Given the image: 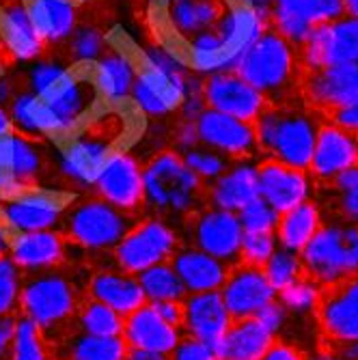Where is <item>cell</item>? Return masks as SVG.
Listing matches in <instances>:
<instances>
[{
    "label": "cell",
    "instance_id": "1",
    "mask_svg": "<svg viewBox=\"0 0 358 360\" xmlns=\"http://www.w3.org/2000/svg\"><path fill=\"white\" fill-rule=\"evenodd\" d=\"M234 70L262 93L268 104H285L300 97L305 70L300 50L268 22Z\"/></svg>",
    "mask_w": 358,
    "mask_h": 360
},
{
    "label": "cell",
    "instance_id": "2",
    "mask_svg": "<svg viewBox=\"0 0 358 360\" xmlns=\"http://www.w3.org/2000/svg\"><path fill=\"white\" fill-rule=\"evenodd\" d=\"M319 121L321 117L313 112L300 97L285 104H268V108L252 123L259 153L287 167L307 171Z\"/></svg>",
    "mask_w": 358,
    "mask_h": 360
},
{
    "label": "cell",
    "instance_id": "3",
    "mask_svg": "<svg viewBox=\"0 0 358 360\" xmlns=\"http://www.w3.org/2000/svg\"><path fill=\"white\" fill-rule=\"evenodd\" d=\"M127 129L123 112L108 108L93 117L76 132L60 153V173L76 186H93L97 173L115 153L117 143Z\"/></svg>",
    "mask_w": 358,
    "mask_h": 360
},
{
    "label": "cell",
    "instance_id": "4",
    "mask_svg": "<svg viewBox=\"0 0 358 360\" xmlns=\"http://www.w3.org/2000/svg\"><path fill=\"white\" fill-rule=\"evenodd\" d=\"M145 205L158 216H186L205 194V184L186 165L175 149L160 151L143 167Z\"/></svg>",
    "mask_w": 358,
    "mask_h": 360
},
{
    "label": "cell",
    "instance_id": "5",
    "mask_svg": "<svg viewBox=\"0 0 358 360\" xmlns=\"http://www.w3.org/2000/svg\"><path fill=\"white\" fill-rule=\"evenodd\" d=\"M309 278L321 287H335L358 274V224L324 222L300 252Z\"/></svg>",
    "mask_w": 358,
    "mask_h": 360
},
{
    "label": "cell",
    "instance_id": "6",
    "mask_svg": "<svg viewBox=\"0 0 358 360\" xmlns=\"http://www.w3.org/2000/svg\"><path fill=\"white\" fill-rule=\"evenodd\" d=\"M60 222L65 236L76 244L93 250H108L136 226V216L121 212L95 196L76 203L74 207H65Z\"/></svg>",
    "mask_w": 358,
    "mask_h": 360
},
{
    "label": "cell",
    "instance_id": "7",
    "mask_svg": "<svg viewBox=\"0 0 358 360\" xmlns=\"http://www.w3.org/2000/svg\"><path fill=\"white\" fill-rule=\"evenodd\" d=\"M20 309L24 317L37 323L41 333H48L76 315V289L63 274L37 272V276L22 283Z\"/></svg>",
    "mask_w": 358,
    "mask_h": 360
},
{
    "label": "cell",
    "instance_id": "8",
    "mask_svg": "<svg viewBox=\"0 0 358 360\" xmlns=\"http://www.w3.org/2000/svg\"><path fill=\"white\" fill-rule=\"evenodd\" d=\"M177 248L179 238L175 229L165 218H149L136 222L132 231L115 246V259L123 272L136 276L147 268L171 261Z\"/></svg>",
    "mask_w": 358,
    "mask_h": 360
},
{
    "label": "cell",
    "instance_id": "9",
    "mask_svg": "<svg viewBox=\"0 0 358 360\" xmlns=\"http://www.w3.org/2000/svg\"><path fill=\"white\" fill-rule=\"evenodd\" d=\"M300 100L319 117H328L358 100V65H305Z\"/></svg>",
    "mask_w": 358,
    "mask_h": 360
},
{
    "label": "cell",
    "instance_id": "10",
    "mask_svg": "<svg viewBox=\"0 0 358 360\" xmlns=\"http://www.w3.org/2000/svg\"><path fill=\"white\" fill-rule=\"evenodd\" d=\"M302 65H358V18L319 24L298 46Z\"/></svg>",
    "mask_w": 358,
    "mask_h": 360
},
{
    "label": "cell",
    "instance_id": "11",
    "mask_svg": "<svg viewBox=\"0 0 358 360\" xmlns=\"http://www.w3.org/2000/svg\"><path fill=\"white\" fill-rule=\"evenodd\" d=\"M93 188L100 199L121 212L136 216L141 205H145L143 167L129 151H115L97 173Z\"/></svg>",
    "mask_w": 358,
    "mask_h": 360
},
{
    "label": "cell",
    "instance_id": "12",
    "mask_svg": "<svg viewBox=\"0 0 358 360\" xmlns=\"http://www.w3.org/2000/svg\"><path fill=\"white\" fill-rule=\"evenodd\" d=\"M345 0H272L266 9V22L296 46L309 30L347 15Z\"/></svg>",
    "mask_w": 358,
    "mask_h": 360
},
{
    "label": "cell",
    "instance_id": "13",
    "mask_svg": "<svg viewBox=\"0 0 358 360\" xmlns=\"http://www.w3.org/2000/svg\"><path fill=\"white\" fill-rule=\"evenodd\" d=\"M203 102L205 108L229 115L248 123L268 108V100L252 89L236 70L212 72L203 78Z\"/></svg>",
    "mask_w": 358,
    "mask_h": 360
},
{
    "label": "cell",
    "instance_id": "14",
    "mask_svg": "<svg viewBox=\"0 0 358 360\" xmlns=\"http://www.w3.org/2000/svg\"><path fill=\"white\" fill-rule=\"evenodd\" d=\"M358 167V136L331 119H321L309 162L313 181L333 184L345 171Z\"/></svg>",
    "mask_w": 358,
    "mask_h": 360
},
{
    "label": "cell",
    "instance_id": "15",
    "mask_svg": "<svg viewBox=\"0 0 358 360\" xmlns=\"http://www.w3.org/2000/svg\"><path fill=\"white\" fill-rule=\"evenodd\" d=\"M44 104L56 125V134L65 136L89 117L93 106L100 100V93L93 82V74L68 72L44 97Z\"/></svg>",
    "mask_w": 358,
    "mask_h": 360
},
{
    "label": "cell",
    "instance_id": "16",
    "mask_svg": "<svg viewBox=\"0 0 358 360\" xmlns=\"http://www.w3.org/2000/svg\"><path fill=\"white\" fill-rule=\"evenodd\" d=\"M194 125H197L199 143L203 147H210V149L222 153L231 162L250 160L259 153L255 125L248 121L205 108L197 117Z\"/></svg>",
    "mask_w": 358,
    "mask_h": 360
},
{
    "label": "cell",
    "instance_id": "17",
    "mask_svg": "<svg viewBox=\"0 0 358 360\" xmlns=\"http://www.w3.org/2000/svg\"><path fill=\"white\" fill-rule=\"evenodd\" d=\"M257 181H259V199L266 201L276 214H285L294 210L313 196V177L309 171L287 167L276 160H264L257 165Z\"/></svg>",
    "mask_w": 358,
    "mask_h": 360
},
{
    "label": "cell",
    "instance_id": "18",
    "mask_svg": "<svg viewBox=\"0 0 358 360\" xmlns=\"http://www.w3.org/2000/svg\"><path fill=\"white\" fill-rule=\"evenodd\" d=\"M317 323L321 335L335 345L358 343V274L324 293Z\"/></svg>",
    "mask_w": 358,
    "mask_h": 360
},
{
    "label": "cell",
    "instance_id": "19",
    "mask_svg": "<svg viewBox=\"0 0 358 360\" xmlns=\"http://www.w3.org/2000/svg\"><path fill=\"white\" fill-rule=\"evenodd\" d=\"M244 238V229L238 214L224 210H203L192 220V240L194 248H199L222 264L231 266L240 261V244Z\"/></svg>",
    "mask_w": 358,
    "mask_h": 360
},
{
    "label": "cell",
    "instance_id": "20",
    "mask_svg": "<svg viewBox=\"0 0 358 360\" xmlns=\"http://www.w3.org/2000/svg\"><path fill=\"white\" fill-rule=\"evenodd\" d=\"M276 296L279 293L266 278L264 270L244 264L229 270L220 287V298L234 321L255 317L266 304L276 300Z\"/></svg>",
    "mask_w": 358,
    "mask_h": 360
},
{
    "label": "cell",
    "instance_id": "21",
    "mask_svg": "<svg viewBox=\"0 0 358 360\" xmlns=\"http://www.w3.org/2000/svg\"><path fill=\"white\" fill-rule=\"evenodd\" d=\"M0 210H3V220L13 226L15 231L32 233L50 231L52 226H56L63 218L65 205L54 194L32 188L3 199Z\"/></svg>",
    "mask_w": 358,
    "mask_h": 360
},
{
    "label": "cell",
    "instance_id": "22",
    "mask_svg": "<svg viewBox=\"0 0 358 360\" xmlns=\"http://www.w3.org/2000/svg\"><path fill=\"white\" fill-rule=\"evenodd\" d=\"M231 315L226 311L220 291L190 293L184 298V326L190 339H197L212 349L231 328Z\"/></svg>",
    "mask_w": 358,
    "mask_h": 360
},
{
    "label": "cell",
    "instance_id": "23",
    "mask_svg": "<svg viewBox=\"0 0 358 360\" xmlns=\"http://www.w3.org/2000/svg\"><path fill=\"white\" fill-rule=\"evenodd\" d=\"M186 89L188 86L179 84L171 76L141 63V65H136V80H134L132 91H129V97H132V102L145 115L167 117V115H173L179 110Z\"/></svg>",
    "mask_w": 358,
    "mask_h": 360
},
{
    "label": "cell",
    "instance_id": "24",
    "mask_svg": "<svg viewBox=\"0 0 358 360\" xmlns=\"http://www.w3.org/2000/svg\"><path fill=\"white\" fill-rule=\"evenodd\" d=\"M121 337L129 349H147V352L169 354V356L181 341L179 328L169 326L151 309L149 302L123 319Z\"/></svg>",
    "mask_w": 358,
    "mask_h": 360
},
{
    "label": "cell",
    "instance_id": "25",
    "mask_svg": "<svg viewBox=\"0 0 358 360\" xmlns=\"http://www.w3.org/2000/svg\"><path fill=\"white\" fill-rule=\"evenodd\" d=\"M207 199L216 210L238 214L242 207L259 199L257 165L250 160L231 162V167L210 184Z\"/></svg>",
    "mask_w": 358,
    "mask_h": 360
},
{
    "label": "cell",
    "instance_id": "26",
    "mask_svg": "<svg viewBox=\"0 0 358 360\" xmlns=\"http://www.w3.org/2000/svg\"><path fill=\"white\" fill-rule=\"evenodd\" d=\"M165 18L186 44L199 32L216 26L231 9L229 0H165Z\"/></svg>",
    "mask_w": 358,
    "mask_h": 360
},
{
    "label": "cell",
    "instance_id": "27",
    "mask_svg": "<svg viewBox=\"0 0 358 360\" xmlns=\"http://www.w3.org/2000/svg\"><path fill=\"white\" fill-rule=\"evenodd\" d=\"M169 264L173 266L175 274L179 276L186 291H190V293L220 291L222 283L226 281V274L231 270L216 257L194 248V246L177 248Z\"/></svg>",
    "mask_w": 358,
    "mask_h": 360
},
{
    "label": "cell",
    "instance_id": "28",
    "mask_svg": "<svg viewBox=\"0 0 358 360\" xmlns=\"http://www.w3.org/2000/svg\"><path fill=\"white\" fill-rule=\"evenodd\" d=\"M0 32L7 50L20 60H35L46 48L30 22L24 0H0Z\"/></svg>",
    "mask_w": 358,
    "mask_h": 360
},
{
    "label": "cell",
    "instance_id": "29",
    "mask_svg": "<svg viewBox=\"0 0 358 360\" xmlns=\"http://www.w3.org/2000/svg\"><path fill=\"white\" fill-rule=\"evenodd\" d=\"M9 257L20 270L48 272L65 257V240L56 231L22 233L9 244Z\"/></svg>",
    "mask_w": 358,
    "mask_h": 360
},
{
    "label": "cell",
    "instance_id": "30",
    "mask_svg": "<svg viewBox=\"0 0 358 360\" xmlns=\"http://www.w3.org/2000/svg\"><path fill=\"white\" fill-rule=\"evenodd\" d=\"M91 298L110 307L123 319L147 304L143 287L134 274L123 270H104L91 278Z\"/></svg>",
    "mask_w": 358,
    "mask_h": 360
},
{
    "label": "cell",
    "instance_id": "31",
    "mask_svg": "<svg viewBox=\"0 0 358 360\" xmlns=\"http://www.w3.org/2000/svg\"><path fill=\"white\" fill-rule=\"evenodd\" d=\"M26 9L44 44H65L78 26L74 0H26Z\"/></svg>",
    "mask_w": 358,
    "mask_h": 360
},
{
    "label": "cell",
    "instance_id": "32",
    "mask_svg": "<svg viewBox=\"0 0 358 360\" xmlns=\"http://www.w3.org/2000/svg\"><path fill=\"white\" fill-rule=\"evenodd\" d=\"M136 80V63L119 48H106L95 60L93 82L97 93L108 97L110 102H121L129 97Z\"/></svg>",
    "mask_w": 358,
    "mask_h": 360
},
{
    "label": "cell",
    "instance_id": "33",
    "mask_svg": "<svg viewBox=\"0 0 358 360\" xmlns=\"http://www.w3.org/2000/svg\"><path fill=\"white\" fill-rule=\"evenodd\" d=\"M274 337L264 330L252 317L238 319L214 347V354L222 360H259L270 349Z\"/></svg>",
    "mask_w": 358,
    "mask_h": 360
},
{
    "label": "cell",
    "instance_id": "34",
    "mask_svg": "<svg viewBox=\"0 0 358 360\" xmlns=\"http://www.w3.org/2000/svg\"><path fill=\"white\" fill-rule=\"evenodd\" d=\"M321 224H324V212L315 201H307L294 210L281 214L276 231H274L279 248H285V250L300 255L302 248L321 229Z\"/></svg>",
    "mask_w": 358,
    "mask_h": 360
},
{
    "label": "cell",
    "instance_id": "35",
    "mask_svg": "<svg viewBox=\"0 0 358 360\" xmlns=\"http://www.w3.org/2000/svg\"><path fill=\"white\" fill-rule=\"evenodd\" d=\"M46 169V155L37 139L9 132V171L18 192L32 190Z\"/></svg>",
    "mask_w": 358,
    "mask_h": 360
},
{
    "label": "cell",
    "instance_id": "36",
    "mask_svg": "<svg viewBox=\"0 0 358 360\" xmlns=\"http://www.w3.org/2000/svg\"><path fill=\"white\" fill-rule=\"evenodd\" d=\"M136 278L143 287L147 302H165V300L184 302V298L188 296L184 283L179 281V276L175 274L169 261L139 272Z\"/></svg>",
    "mask_w": 358,
    "mask_h": 360
},
{
    "label": "cell",
    "instance_id": "37",
    "mask_svg": "<svg viewBox=\"0 0 358 360\" xmlns=\"http://www.w3.org/2000/svg\"><path fill=\"white\" fill-rule=\"evenodd\" d=\"M127 343L123 337L78 335L70 345V360H125Z\"/></svg>",
    "mask_w": 358,
    "mask_h": 360
},
{
    "label": "cell",
    "instance_id": "38",
    "mask_svg": "<svg viewBox=\"0 0 358 360\" xmlns=\"http://www.w3.org/2000/svg\"><path fill=\"white\" fill-rule=\"evenodd\" d=\"M321 298H324L321 285L305 276L296 281L294 285H289L287 289L279 291V302L285 307L289 315H296V317H309L317 313Z\"/></svg>",
    "mask_w": 358,
    "mask_h": 360
},
{
    "label": "cell",
    "instance_id": "39",
    "mask_svg": "<svg viewBox=\"0 0 358 360\" xmlns=\"http://www.w3.org/2000/svg\"><path fill=\"white\" fill-rule=\"evenodd\" d=\"M78 323L82 333L91 337H121L123 333V317L93 298L80 309Z\"/></svg>",
    "mask_w": 358,
    "mask_h": 360
},
{
    "label": "cell",
    "instance_id": "40",
    "mask_svg": "<svg viewBox=\"0 0 358 360\" xmlns=\"http://www.w3.org/2000/svg\"><path fill=\"white\" fill-rule=\"evenodd\" d=\"M9 360H48V349L44 343V333L35 321L20 315L15 317V333L11 341Z\"/></svg>",
    "mask_w": 358,
    "mask_h": 360
},
{
    "label": "cell",
    "instance_id": "41",
    "mask_svg": "<svg viewBox=\"0 0 358 360\" xmlns=\"http://www.w3.org/2000/svg\"><path fill=\"white\" fill-rule=\"evenodd\" d=\"M68 46V54L76 63H91L102 56V52L108 48L106 37L102 28H97L95 24H80L74 28V32L65 41Z\"/></svg>",
    "mask_w": 358,
    "mask_h": 360
},
{
    "label": "cell",
    "instance_id": "42",
    "mask_svg": "<svg viewBox=\"0 0 358 360\" xmlns=\"http://www.w3.org/2000/svg\"><path fill=\"white\" fill-rule=\"evenodd\" d=\"M262 270H264L266 278L270 281V285L274 287L276 293L287 289L289 285H294L296 281H300L305 276L300 255L285 250V248H276V252L268 259V264Z\"/></svg>",
    "mask_w": 358,
    "mask_h": 360
},
{
    "label": "cell",
    "instance_id": "43",
    "mask_svg": "<svg viewBox=\"0 0 358 360\" xmlns=\"http://www.w3.org/2000/svg\"><path fill=\"white\" fill-rule=\"evenodd\" d=\"M181 158H184V165L203 184H212L231 167L229 158H224L222 153H218L210 147H203V145H197L194 149L184 151Z\"/></svg>",
    "mask_w": 358,
    "mask_h": 360
},
{
    "label": "cell",
    "instance_id": "44",
    "mask_svg": "<svg viewBox=\"0 0 358 360\" xmlns=\"http://www.w3.org/2000/svg\"><path fill=\"white\" fill-rule=\"evenodd\" d=\"M22 270L9 255H0V319L11 317L20 307Z\"/></svg>",
    "mask_w": 358,
    "mask_h": 360
},
{
    "label": "cell",
    "instance_id": "45",
    "mask_svg": "<svg viewBox=\"0 0 358 360\" xmlns=\"http://www.w3.org/2000/svg\"><path fill=\"white\" fill-rule=\"evenodd\" d=\"M68 72L70 68L65 63L52 58H37L26 72V91L44 97Z\"/></svg>",
    "mask_w": 358,
    "mask_h": 360
},
{
    "label": "cell",
    "instance_id": "46",
    "mask_svg": "<svg viewBox=\"0 0 358 360\" xmlns=\"http://www.w3.org/2000/svg\"><path fill=\"white\" fill-rule=\"evenodd\" d=\"M337 212L345 222L358 224V167L339 175L333 184Z\"/></svg>",
    "mask_w": 358,
    "mask_h": 360
},
{
    "label": "cell",
    "instance_id": "47",
    "mask_svg": "<svg viewBox=\"0 0 358 360\" xmlns=\"http://www.w3.org/2000/svg\"><path fill=\"white\" fill-rule=\"evenodd\" d=\"M279 216L281 214H276L262 199H255L252 203H248L246 207L238 212L244 233H274L279 224Z\"/></svg>",
    "mask_w": 358,
    "mask_h": 360
},
{
    "label": "cell",
    "instance_id": "48",
    "mask_svg": "<svg viewBox=\"0 0 358 360\" xmlns=\"http://www.w3.org/2000/svg\"><path fill=\"white\" fill-rule=\"evenodd\" d=\"M279 242L274 233H244L240 244V261L244 266L264 268L268 259L276 252Z\"/></svg>",
    "mask_w": 358,
    "mask_h": 360
},
{
    "label": "cell",
    "instance_id": "49",
    "mask_svg": "<svg viewBox=\"0 0 358 360\" xmlns=\"http://www.w3.org/2000/svg\"><path fill=\"white\" fill-rule=\"evenodd\" d=\"M287 317H289V313L285 311V307H283L279 300H272L270 304H266L262 311H259L252 319H255L259 326H262L264 330H268V333L274 337V335H279V333L285 328Z\"/></svg>",
    "mask_w": 358,
    "mask_h": 360
},
{
    "label": "cell",
    "instance_id": "50",
    "mask_svg": "<svg viewBox=\"0 0 358 360\" xmlns=\"http://www.w3.org/2000/svg\"><path fill=\"white\" fill-rule=\"evenodd\" d=\"M171 360H216V354L210 345L197 339H181L171 354Z\"/></svg>",
    "mask_w": 358,
    "mask_h": 360
},
{
    "label": "cell",
    "instance_id": "51",
    "mask_svg": "<svg viewBox=\"0 0 358 360\" xmlns=\"http://www.w3.org/2000/svg\"><path fill=\"white\" fill-rule=\"evenodd\" d=\"M199 143V134H197V125L194 121H177V127L173 132V147L177 153H184L188 149H194Z\"/></svg>",
    "mask_w": 358,
    "mask_h": 360
},
{
    "label": "cell",
    "instance_id": "52",
    "mask_svg": "<svg viewBox=\"0 0 358 360\" xmlns=\"http://www.w3.org/2000/svg\"><path fill=\"white\" fill-rule=\"evenodd\" d=\"M149 304L173 328H181L184 326V302L165 300V302H149Z\"/></svg>",
    "mask_w": 358,
    "mask_h": 360
},
{
    "label": "cell",
    "instance_id": "53",
    "mask_svg": "<svg viewBox=\"0 0 358 360\" xmlns=\"http://www.w3.org/2000/svg\"><path fill=\"white\" fill-rule=\"evenodd\" d=\"M259 360H307V356L302 354L300 347H296L294 343L287 341H274L270 345V349L259 358Z\"/></svg>",
    "mask_w": 358,
    "mask_h": 360
},
{
    "label": "cell",
    "instance_id": "54",
    "mask_svg": "<svg viewBox=\"0 0 358 360\" xmlns=\"http://www.w3.org/2000/svg\"><path fill=\"white\" fill-rule=\"evenodd\" d=\"M324 119H331V121L339 123L341 127L350 129V132H354V134L358 136V100H356L354 104L345 106V108H339V110H335L333 115L324 117Z\"/></svg>",
    "mask_w": 358,
    "mask_h": 360
},
{
    "label": "cell",
    "instance_id": "55",
    "mask_svg": "<svg viewBox=\"0 0 358 360\" xmlns=\"http://www.w3.org/2000/svg\"><path fill=\"white\" fill-rule=\"evenodd\" d=\"M13 333H15V315L0 319V360H9Z\"/></svg>",
    "mask_w": 358,
    "mask_h": 360
},
{
    "label": "cell",
    "instance_id": "56",
    "mask_svg": "<svg viewBox=\"0 0 358 360\" xmlns=\"http://www.w3.org/2000/svg\"><path fill=\"white\" fill-rule=\"evenodd\" d=\"M125 360H171L169 354H158V352H147V349H129Z\"/></svg>",
    "mask_w": 358,
    "mask_h": 360
},
{
    "label": "cell",
    "instance_id": "57",
    "mask_svg": "<svg viewBox=\"0 0 358 360\" xmlns=\"http://www.w3.org/2000/svg\"><path fill=\"white\" fill-rule=\"evenodd\" d=\"M307 360H347L343 352H335V349H319L313 356H309Z\"/></svg>",
    "mask_w": 358,
    "mask_h": 360
},
{
    "label": "cell",
    "instance_id": "58",
    "mask_svg": "<svg viewBox=\"0 0 358 360\" xmlns=\"http://www.w3.org/2000/svg\"><path fill=\"white\" fill-rule=\"evenodd\" d=\"M11 119H9V112H7V108L0 104V134H7V132H11Z\"/></svg>",
    "mask_w": 358,
    "mask_h": 360
},
{
    "label": "cell",
    "instance_id": "59",
    "mask_svg": "<svg viewBox=\"0 0 358 360\" xmlns=\"http://www.w3.org/2000/svg\"><path fill=\"white\" fill-rule=\"evenodd\" d=\"M9 238H7V226L3 222V218H0V255H7L9 252Z\"/></svg>",
    "mask_w": 358,
    "mask_h": 360
},
{
    "label": "cell",
    "instance_id": "60",
    "mask_svg": "<svg viewBox=\"0 0 358 360\" xmlns=\"http://www.w3.org/2000/svg\"><path fill=\"white\" fill-rule=\"evenodd\" d=\"M242 3L248 5V7H252V9H257V11H266L270 7L272 0H242Z\"/></svg>",
    "mask_w": 358,
    "mask_h": 360
},
{
    "label": "cell",
    "instance_id": "61",
    "mask_svg": "<svg viewBox=\"0 0 358 360\" xmlns=\"http://www.w3.org/2000/svg\"><path fill=\"white\" fill-rule=\"evenodd\" d=\"M343 354H345V358H347V360H358V343L347 345V347L343 349Z\"/></svg>",
    "mask_w": 358,
    "mask_h": 360
},
{
    "label": "cell",
    "instance_id": "62",
    "mask_svg": "<svg viewBox=\"0 0 358 360\" xmlns=\"http://www.w3.org/2000/svg\"><path fill=\"white\" fill-rule=\"evenodd\" d=\"M347 3V11L354 15V18H358V0H345Z\"/></svg>",
    "mask_w": 358,
    "mask_h": 360
},
{
    "label": "cell",
    "instance_id": "63",
    "mask_svg": "<svg viewBox=\"0 0 358 360\" xmlns=\"http://www.w3.org/2000/svg\"><path fill=\"white\" fill-rule=\"evenodd\" d=\"M216 360H222V358H216Z\"/></svg>",
    "mask_w": 358,
    "mask_h": 360
}]
</instances>
